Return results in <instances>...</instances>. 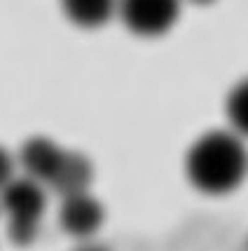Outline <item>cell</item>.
Here are the masks:
<instances>
[{
    "instance_id": "6da1fadb",
    "label": "cell",
    "mask_w": 248,
    "mask_h": 251,
    "mask_svg": "<svg viewBox=\"0 0 248 251\" xmlns=\"http://www.w3.org/2000/svg\"><path fill=\"white\" fill-rule=\"evenodd\" d=\"M246 139L232 129L204 131L185 153V176L204 195H227L248 176Z\"/></svg>"
},
{
    "instance_id": "7a4b0ae2",
    "label": "cell",
    "mask_w": 248,
    "mask_h": 251,
    "mask_svg": "<svg viewBox=\"0 0 248 251\" xmlns=\"http://www.w3.org/2000/svg\"><path fill=\"white\" fill-rule=\"evenodd\" d=\"M183 0H119L117 17L138 38H159L176 26Z\"/></svg>"
},
{
    "instance_id": "3957f363",
    "label": "cell",
    "mask_w": 248,
    "mask_h": 251,
    "mask_svg": "<svg viewBox=\"0 0 248 251\" xmlns=\"http://www.w3.org/2000/svg\"><path fill=\"white\" fill-rule=\"evenodd\" d=\"M106 209L91 193H80L61 200L59 209V226L66 235L75 240H91L103 226Z\"/></svg>"
},
{
    "instance_id": "277c9868",
    "label": "cell",
    "mask_w": 248,
    "mask_h": 251,
    "mask_svg": "<svg viewBox=\"0 0 248 251\" xmlns=\"http://www.w3.org/2000/svg\"><path fill=\"white\" fill-rule=\"evenodd\" d=\"M0 207L7 214V219H43L47 207L45 183L26 174L14 176L0 190Z\"/></svg>"
},
{
    "instance_id": "5b68a950",
    "label": "cell",
    "mask_w": 248,
    "mask_h": 251,
    "mask_svg": "<svg viewBox=\"0 0 248 251\" xmlns=\"http://www.w3.org/2000/svg\"><path fill=\"white\" fill-rule=\"evenodd\" d=\"M91 183H94V164H91V160L80 151H64L47 188L64 200V197L70 195L89 193Z\"/></svg>"
},
{
    "instance_id": "8992f818",
    "label": "cell",
    "mask_w": 248,
    "mask_h": 251,
    "mask_svg": "<svg viewBox=\"0 0 248 251\" xmlns=\"http://www.w3.org/2000/svg\"><path fill=\"white\" fill-rule=\"evenodd\" d=\"M64 151L66 148H61L59 143L47 139V136H31L22 143V148L17 153V162L22 167V174L31 176V178L47 186Z\"/></svg>"
},
{
    "instance_id": "52a82bcc",
    "label": "cell",
    "mask_w": 248,
    "mask_h": 251,
    "mask_svg": "<svg viewBox=\"0 0 248 251\" xmlns=\"http://www.w3.org/2000/svg\"><path fill=\"white\" fill-rule=\"evenodd\" d=\"M117 2L119 0H59L66 19L87 31L101 28L117 17Z\"/></svg>"
},
{
    "instance_id": "ba28073f",
    "label": "cell",
    "mask_w": 248,
    "mask_h": 251,
    "mask_svg": "<svg viewBox=\"0 0 248 251\" xmlns=\"http://www.w3.org/2000/svg\"><path fill=\"white\" fill-rule=\"evenodd\" d=\"M225 115L229 129L248 139V75L241 77L225 97Z\"/></svg>"
},
{
    "instance_id": "9c48e42d",
    "label": "cell",
    "mask_w": 248,
    "mask_h": 251,
    "mask_svg": "<svg viewBox=\"0 0 248 251\" xmlns=\"http://www.w3.org/2000/svg\"><path fill=\"white\" fill-rule=\"evenodd\" d=\"M40 235V219H7V240L14 247H31Z\"/></svg>"
},
{
    "instance_id": "30bf717a",
    "label": "cell",
    "mask_w": 248,
    "mask_h": 251,
    "mask_svg": "<svg viewBox=\"0 0 248 251\" xmlns=\"http://www.w3.org/2000/svg\"><path fill=\"white\" fill-rule=\"evenodd\" d=\"M14 169H17V160L12 157V153L7 151V148L0 146V190L17 176L14 174Z\"/></svg>"
},
{
    "instance_id": "8fae6325",
    "label": "cell",
    "mask_w": 248,
    "mask_h": 251,
    "mask_svg": "<svg viewBox=\"0 0 248 251\" xmlns=\"http://www.w3.org/2000/svg\"><path fill=\"white\" fill-rule=\"evenodd\" d=\"M73 251H113V249L106 247L103 242H96L91 237V240H80V244H77Z\"/></svg>"
},
{
    "instance_id": "7c38bea8",
    "label": "cell",
    "mask_w": 248,
    "mask_h": 251,
    "mask_svg": "<svg viewBox=\"0 0 248 251\" xmlns=\"http://www.w3.org/2000/svg\"><path fill=\"white\" fill-rule=\"evenodd\" d=\"M183 2H190V5H197V7H206V5H213L216 0H183Z\"/></svg>"
},
{
    "instance_id": "4fadbf2b",
    "label": "cell",
    "mask_w": 248,
    "mask_h": 251,
    "mask_svg": "<svg viewBox=\"0 0 248 251\" xmlns=\"http://www.w3.org/2000/svg\"><path fill=\"white\" fill-rule=\"evenodd\" d=\"M246 251H248V240H246Z\"/></svg>"
},
{
    "instance_id": "5bb4252c",
    "label": "cell",
    "mask_w": 248,
    "mask_h": 251,
    "mask_svg": "<svg viewBox=\"0 0 248 251\" xmlns=\"http://www.w3.org/2000/svg\"><path fill=\"white\" fill-rule=\"evenodd\" d=\"M0 211H2V207H0Z\"/></svg>"
}]
</instances>
